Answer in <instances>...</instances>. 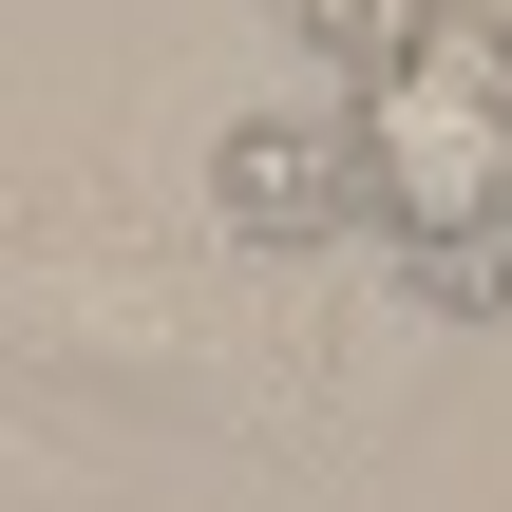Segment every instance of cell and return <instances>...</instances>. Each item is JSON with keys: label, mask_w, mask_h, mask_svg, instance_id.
Instances as JSON below:
<instances>
[{"label": "cell", "mask_w": 512, "mask_h": 512, "mask_svg": "<svg viewBox=\"0 0 512 512\" xmlns=\"http://www.w3.org/2000/svg\"><path fill=\"white\" fill-rule=\"evenodd\" d=\"M342 152H361V228L399 247V304L494 323L512 304V19L494 0H437L361 76Z\"/></svg>", "instance_id": "cell-1"}, {"label": "cell", "mask_w": 512, "mask_h": 512, "mask_svg": "<svg viewBox=\"0 0 512 512\" xmlns=\"http://www.w3.org/2000/svg\"><path fill=\"white\" fill-rule=\"evenodd\" d=\"M209 209H228L247 247H342L361 152H342L323 114H228V133H209Z\"/></svg>", "instance_id": "cell-2"}, {"label": "cell", "mask_w": 512, "mask_h": 512, "mask_svg": "<svg viewBox=\"0 0 512 512\" xmlns=\"http://www.w3.org/2000/svg\"><path fill=\"white\" fill-rule=\"evenodd\" d=\"M266 19H285L304 57H342V76H380V57H399V38H418L437 0H266Z\"/></svg>", "instance_id": "cell-3"}]
</instances>
